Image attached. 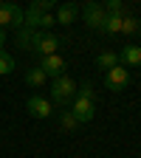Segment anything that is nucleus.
I'll return each mask as SVG.
<instances>
[{"label":"nucleus","instance_id":"nucleus-1","mask_svg":"<svg viewBox=\"0 0 141 158\" xmlns=\"http://www.w3.org/2000/svg\"><path fill=\"white\" fill-rule=\"evenodd\" d=\"M59 45H62V43H59L56 34H51V31H34V37H31V48H28V51H34L39 59H43V56L56 54Z\"/></svg>","mask_w":141,"mask_h":158},{"label":"nucleus","instance_id":"nucleus-2","mask_svg":"<svg viewBox=\"0 0 141 158\" xmlns=\"http://www.w3.org/2000/svg\"><path fill=\"white\" fill-rule=\"evenodd\" d=\"M73 93H76V82H73V79L65 76V73L56 76L54 85H51V105H59V107L68 105L71 99H73Z\"/></svg>","mask_w":141,"mask_h":158},{"label":"nucleus","instance_id":"nucleus-3","mask_svg":"<svg viewBox=\"0 0 141 158\" xmlns=\"http://www.w3.org/2000/svg\"><path fill=\"white\" fill-rule=\"evenodd\" d=\"M23 23H26V14H23V9H20L17 3H11V0H3L0 3V28H23Z\"/></svg>","mask_w":141,"mask_h":158},{"label":"nucleus","instance_id":"nucleus-4","mask_svg":"<svg viewBox=\"0 0 141 158\" xmlns=\"http://www.w3.org/2000/svg\"><path fill=\"white\" fill-rule=\"evenodd\" d=\"M130 85V71L124 65H113L105 71V88L107 90H124Z\"/></svg>","mask_w":141,"mask_h":158},{"label":"nucleus","instance_id":"nucleus-5","mask_svg":"<svg viewBox=\"0 0 141 158\" xmlns=\"http://www.w3.org/2000/svg\"><path fill=\"white\" fill-rule=\"evenodd\" d=\"M82 17H85V23H88L93 31H102L105 20H107V11L102 9V3L90 0V3H85V9H82Z\"/></svg>","mask_w":141,"mask_h":158},{"label":"nucleus","instance_id":"nucleus-6","mask_svg":"<svg viewBox=\"0 0 141 158\" xmlns=\"http://www.w3.org/2000/svg\"><path fill=\"white\" fill-rule=\"evenodd\" d=\"M26 107H28V113H31L34 118H51V116H54V105H51V99H45V96H39V93L28 96V102H26Z\"/></svg>","mask_w":141,"mask_h":158},{"label":"nucleus","instance_id":"nucleus-7","mask_svg":"<svg viewBox=\"0 0 141 158\" xmlns=\"http://www.w3.org/2000/svg\"><path fill=\"white\" fill-rule=\"evenodd\" d=\"M71 113H73V118L79 124H85V122H90V118L96 116V102H90V99H73V107H71Z\"/></svg>","mask_w":141,"mask_h":158},{"label":"nucleus","instance_id":"nucleus-8","mask_svg":"<svg viewBox=\"0 0 141 158\" xmlns=\"http://www.w3.org/2000/svg\"><path fill=\"white\" fill-rule=\"evenodd\" d=\"M39 68L45 71V76H51V79H56V76H62L65 73V59L59 56V54H51V56H43L39 59Z\"/></svg>","mask_w":141,"mask_h":158},{"label":"nucleus","instance_id":"nucleus-9","mask_svg":"<svg viewBox=\"0 0 141 158\" xmlns=\"http://www.w3.org/2000/svg\"><path fill=\"white\" fill-rule=\"evenodd\" d=\"M118 65H124V68L141 65V45H124L118 51Z\"/></svg>","mask_w":141,"mask_h":158},{"label":"nucleus","instance_id":"nucleus-10","mask_svg":"<svg viewBox=\"0 0 141 158\" xmlns=\"http://www.w3.org/2000/svg\"><path fill=\"white\" fill-rule=\"evenodd\" d=\"M76 17H79V6L76 3H62L56 9V14H54V20L59 26H71V23H76Z\"/></svg>","mask_w":141,"mask_h":158},{"label":"nucleus","instance_id":"nucleus-11","mask_svg":"<svg viewBox=\"0 0 141 158\" xmlns=\"http://www.w3.org/2000/svg\"><path fill=\"white\" fill-rule=\"evenodd\" d=\"M45 79H48V76H45V71L39 68V65L26 71V85H31V88H43V85H45Z\"/></svg>","mask_w":141,"mask_h":158},{"label":"nucleus","instance_id":"nucleus-12","mask_svg":"<svg viewBox=\"0 0 141 158\" xmlns=\"http://www.w3.org/2000/svg\"><path fill=\"white\" fill-rule=\"evenodd\" d=\"M56 124H59V130H65V133H73V130L79 127V122L73 118V113H71V110L56 113Z\"/></svg>","mask_w":141,"mask_h":158},{"label":"nucleus","instance_id":"nucleus-13","mask_svg":"<svg viewBox=\"0 0 141 158\" xmlns=\"http://www.w3.org/2000/svg\"><path fill=\"white\" fill-rule=\"evenodd\" d=\"M122 17H124V14H107L102 31H105V34H122Z\"/></svg>","mask_w":141,"mask_h":158},{"label":"nucleus","instance_id":"nucleus-14","mask_svg":"<svg viewBox=\"0 0 141 158\" xmlns=\"http://www.w3.org/2000/svg\"><path fill=\"white\" fill-rule=\"evenodd\" d=\"M96 65L102 68V71H107V68L118 65V54H116V51H102V54L96 56Z\"/></svg>","mask_w":141,"mask_h":158},{"label":"nucleus","instance_id":"nucleus-15","mask_svg":"<svg viewBox=\"0 0 141 158\" xmlns=\"http://www.w3.org/2000/svg\"><path fill=\"white\" fill-rule=\"evenodd\" d=\"M122 34H141V20L124 14V17H122Z\"/></svg>","mask_w":141,"mask_h":158},{"label":"nucleus","instance_id":"nucleus-16","mask_svg":"<svg viewBox=\"0 0 141 158\" xmlns=\"http://www.w3.org/2000/svg\"><path fill=\"white\" fill-rule=\"evenodd\" d=\"M14 71V56L9 54V51H3V48H0V73H11Z\"/></svg>","mask_w":141,"mask_h":158},{"label":"nucleus","instance_id":"nucleus-17","mask_svg":"<svg viewBox=\"0 0 141 158\" xmlns=\"http://www.w3.org/2000/svg\"><path fill=\"white\" fill-rule=\"evenodd\" d=\"M102 9L107 14H124V0H105Z\"/></svg>","mask_w":141,"mask_h":158},{"label":"nucleus","instance_id":"nucleus-18","mask_svg":"<svg viewBox=\"0 0 141 158\" xmlns=\"http://www.w3.org/2000/svg\"><path fill=\"white\" fill-rule=\"evenodd\" d=\"M17 31H20V34H17L20 45H23V48L28 51V48H31V37H34V28H26V26H23V28H17Z\"/></svg>","mask_w":141,"mask_h":158},{"label":"nucleus","instance_id":"nucleus-19","mask_svg":"<svg viewBox=\"0 0 141 158\" xmlns=\"http://www.w3.org/2000/svg\"><path fill=\"white\" fill-rule=\"evenodd\" d=\"M51 26H56V20H54V14H51V11H48V14H43V17L37 20V31H48Z\"/></svg>","mask_w":141,"mask_h":158},{"label":"nucleus","instance_id":"nucleus-20","mask_svg":"<svg viewBox=\"0 0 141 158\" xmlns=\"http://www.w3.org/2000/svg\"><path fill=\"white\" fill-rule=\"evenodd\" d=\"M79 99H90V102H96V93H93V85L85 82L82 88H79Z\"/></svg>","mask_w":141,"mask_h":158},{"label":"nucleus","instance_id":"nucleus-21","mask_svg":"<svg viewBox=\"0 0 141 158\" xmlns=\"http://www.w3.org/2000/svg\"><path fill=\"white\" fill-rule=\"evenodd\" d=\"M3 43H6V31L0 28V48H3Z\"/></svg>","mask_w":141,"mask_h":158},{"label":"nucleus","instance_id":"nucleus-22","mask_svg":"<svg viewBox=\"0 0 141 158\" xmlns=\"http://www.w3.org/2000/svg\"><path fill=\"white\" fill-rule=\"evenodd\" d=\"M45 3H51V6H56V0H45Z\"/></svg>","mask_w":141,"mask_h":158},{"label":"nucleus","instance_id":"nucleus-23","mask_svg":"<svg viewBox=\"0 0 141 158\" xmlns=\"http://www.w3.org/2000/svg\"><path fill=\"white\" fill-rule=\"evenodd\" d=\"M0 3H3V0H0Z\"/></svg>","mask_w":141,"mask_h":158}]
</instances>
